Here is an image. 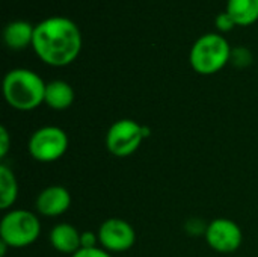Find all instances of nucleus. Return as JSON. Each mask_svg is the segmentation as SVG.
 Instances as JSON below:
<instances>
[{"label": "nucleus", "instance_id": "obj_1", "mask_svg": "<svg viewBox=\"0 0 258 257\" xmlns=\"http://www.w3.org/2000/svg\"><path fill=\"white\" fill-rule=\"evenodd\" d=\"M33 52L50 67L73 64L82 50V33L77 24L67 17H48L35 26Z\"/></svg>", "mask_w": 258, "mask_h": 257}, {"label": "nucleus", "instance_id": "obj_2", "mask_svg": "<svg viewBox=\"0 0 258 257\" xmlns=\"http://www.w3.org/2000/svg\"><path fill=\"white\" fill-rule=\"evenodd\" d=\"M47 83L29 68H14L3 77L5 101L15 111L29 112L44 103Z\"/></svg>", "mask_w": 258, "mask_h": 257}, {"label": "nucleus", "instance_id": "obj_3", "mask_svg": "<svg viewBox=\"0 0 258 257\" xmlns=\"http://www.w3.org/2000/svg\"><path fill=\"white\" fill-rule=\"evenodd\" d=\"M231 45L221 33L200 36L189 53V64L198 74L212 76L219 73L231 59Z\"/></svg>", "mask_w": 258, "mask_h": 257}, {"label": "nucleus", "instance_id": "obj_4", "mask_svg": "<svg viewBox=\"0 0 258 257\" xmlns=\"http://www.w3.org/2000/svg\"><path fill=\"white\" fill-rule=\"evenodd\" d=\"M41 221L35 212L26 209H11L0 221V241L9 248H26L38 241Z\"/></svg>", "mask_w": 258, "mask_h": 257}, {"label": "nucleus", "instance_id": "obj_5", "mask_svg": "<svg viewBox=\"0 0 258 257\" xmlns=\"http://www.w3.org/2000/svg\"><path fill=\"white\" fill-rule=\"evenodd\" d=\"M148 136V127L139 124L136 120L121 118L107 129L104 144L107 151L115 158H128L138 151L142 141Z\"/></svg>", "mask_w": 258, "mask_h": 257}, {"label": "nucleus", "instance_id": "obj_6", "mask_svg": "<svg viewBox=\"0 0 258 257\" xmlns=\"http://www.w3.org/2000/svg\"><path fill=\"white\" fill-rule=\"evenodd\" d=\"M68 135L57 126H44L36 129L27 142L32 159L41 164H51L63 158L68 150Z\"/></svg>", "mask_w": 258, "mask_h": 257}, {"label": "nucleus", "instance_id": "obj_7", "mask_svg": "<svg viewBox=\"0 0 258 257\" xmlns=\"http://www.w3.org/2000/svg\"><path fill=\"white\" fill-rule=\"evenodd\" d=\"M204 238L212 250L222 254L234 253L243 244V232L240 226L228 218L212 220L207 224Z\"/></svg>", "mask_w": 258, "mask_h": 257}, {"label": "nucleus", "instance_id": "obj_8", "mask_svg": "<svg viewBox=\"0 0 258 257\" xmlns=\"http://www.w3.org/2000/svg\"><path fill=\"white\" fill-rule=\"evenodd\" d=\"M100 247L109 253H124L136 244V232L133 226L122 218H109L98 227Z\"/></svg>", "mask_w": 258, "mask_h": 257}, {"label": "nucleus", "instance_id": "obj_9", "mask_svg": "<svg viewBox=\"0 0 258 257\" xmlns=\"http://www.w3.org/2000/svg\"><path fill=\"white\" fill-rule=\"evenodd\" d=\"M71 194L65 186L50 185L36 195L35 209L42 217L56 218L63 215L71 208Z\"/></svg>", "mask_w": 258, "mask_h": 257}, {"label": "nucleus", "instance_id": "obj_10", "mask_svg": "<svg viewBox=\"0 0 258 257\" xmlns=\"http://www.w3.org/2000/svg\"><path fill=\"white\" fill-rule=\"evenodd\" d=\"M80 232L68 223H59L50 230V244L51 247L62 253V254H70L73 256L82 248L80 244Z\"/></svg>", "mask_w": 258, "mask_h": 257}, {"label": "nucleus", "instance_id": "obj_11", "mask_svg": "<svg viewBox=\"0 0 258 257\" xmlns=\"http://www.w3.org/2000/svg\"><path fill=\"white\" fill-rule=\"evenodd\" d=\"M35 35V26L24 20H14L8 23L3 29V41L11 50H24L32 47Z\"/></svg>", "mask_w": 258, "mask_h": 257}, {"label": "nucleus", "instance_id": "obj_12", "mask_svg": "<svg viewBox=\"0 0 258 257\" xmlns=\"http://www.w3.org/2000/svg\"><path fill=\"white\" fill-rule=\"evenodd\" d=\"M76 94L73 86L60 79L51 80L45 86V97H44V105H47L53 111H67L73 103H74Z\"/></svg>", "mask_w": 258, "mask_h": 257}, {"label": "nucleus", "instance_id": "obj_13", "mask_svg": "<svg viewBox=\"0 0 258 257\" xmlns=\"http://www.w3.org/2000/svg\"><path fill=\"white\" fill-rule=\"evenodd\" d=\"M237 26L246 27L258 21V0H227L225 9Z\"/></svg>", "mask_w": 258, "mask_h": 257}, {"label": "nucleus", "instance_id": "obj_14", "mask_svg": "<svg viewBox=\"0 0 258 257\" xmlns=\"http://www.w3.org/2000/svg\"><path fill=\"white\" fill-rule=\"evenodd\" d=\"M18 198V182L11 167L0 164V209L11 211Z\"/></svg>", "mask_w": 258, "mask_h": 257}, {"label": "nucleus", "instance_id": "obj_15", "mask_svg": "<svg viewBox=\"0 0 258 257\" xmlns=\"http://www.w3.org/2000/svg\"><path fill=\"white\" fill-rule=\"evenodd\" d=\"M230 62L236 68H248L252 64V53L246 47H234L231 50V59Z\"/></svg>", "mask_w": 258, "mask_h": 257}, {"label": "nucleus", "instance_id": "obj_16", "mask_svg": "<svg viewBox=\"0 0 258 257\" xmlns=\"http://www.w3.org/2000/svg\"><path fill=\"white\" fill-rule=\"evenodd\" d=\"M215 26H216V29H218L219 32H230V30H233L234 27H237L236 21L233 20V17H231L227 11H224V12H221L219 15H216V18H215Z\"/></svg>", "mask_w": 258, "mask_h": 257}, {"label": "nucleus", "instance_id": "obj_17", "mask_svg": "<svg viewBox=\"0 0 258 257\" xmlns=\"http://www.w3.org/2000/svg\"><path fill=\"white\" fill-rule=\"evenodd\" d=\"M80 244H82V248H95V247H100L98 233H95L92 230L82 232V235H80Z\"/></svg>", "mask_w": 258, "mask_h": 257}, {"label": "nucleus", "instance_id": "obj_18", "mask_svg": "<svg viewBox=\"0 0 258 257\" xmlns=\"http://www.w3.org/2000/svg\"><path fill=\"white\" fill-rule=\"evenodd\" d=\"M11 150V136L5 126H0V158L2 161L8 156Z\"/></svg>", "mask_w": 258, "mask_h": 257}, {"label": "nucleus", "instance_id": "obj_19", "mask_svg": "<svg viewBox=\"0 0 258 257\" xmlns=\"http://www.w3.org/2000/svg\"><path fill=\"white\" fill-rule=\"evenodd\" d=\"M71 257H112L109 251H106L101 247L95 248H80L77 253H74Z\"/></svg>", "mask_w": 258, "mask_h": 257}, {"label": "nucleus", "instance_id": "obj_20", "mask_svg": "<svg viewBox=\"0 0 258 257\" xmlns=\"http://www.w3.org/2000/svg\"><path fill=\"white\" fill-rule=\"evenodd\" d=\"M8 248H9V247H8V245H6L5 242H2V241H0V256L5 257L6 251H8Z\"/></svg>", "mask_w": 258, "mask_h": 257}]
</instances>
